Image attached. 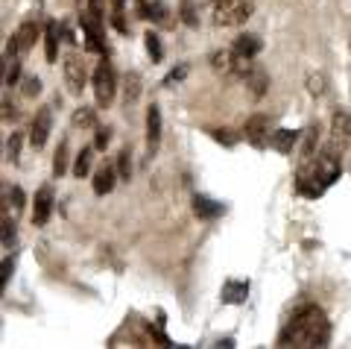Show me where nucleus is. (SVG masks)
<instances>
[{
  "mask_svg": "<svg viewBox=\"0 0 351 349\" xmlns=\"http://www.w3.org/2000/svg\"><path fill=\"white\" fill-rule=\"evenodd\" d=\"M328 341H331V323H328L319 305H302L278 335V346H295V349L328 346Z\"/></svg>",
  "mask_w": 351,
  "mask_h": 349,
  "instance_id": "obj_1",
  "label": "nucleus"
},
{
  "mask_svg": "<svg viewBox=\"0 0 351 349\" xmlns=\"http://www.w3.org/2000/svg\"><path fill=\"white\" fill-rule=\"evenodd\" d=\"M339 170H343V165H339V147L328 144L316 159L313 156L304 159V165L295 173V191L311 200L322 197L328 185H334L339 179Z\"/></svg>",
  "mask_w": 351,
  "mask_h": 349,
  "instance_id": "obj_2",
  "label": "nucleus"
},
{
  "mask_svg": "<svg viewBox=\"0 0 351 349\" xmlns=\"http://www.w3.org/2000/svg\"><path fill=\"white\" fill-rule=\"evenodd\" d=\"M252 15L249 0H214V24L217 27H240Z\"/></svg>",
  "mask_w": 351,
  "mask_h": 349,
  "instance_id": "obj_3",
  "label": "nucleus"
},
{
  "mask_svg": "<svg viewBox=\"0 0 351 349\" xmlns=\"http://www.w3.org/2000/svg\"><path fill=\"white\" fill-rule=\"evenodd\" d=\"M91 85H94L97 106H100V109H108V106H112L114 91H117V80H114V68H112V62H108V59H103V62L94 68Z\"/></svg>",
  "mask_w": 351,
  "mask_h": 349,
  "instance_id": "obj_4",
  "label": "nucleus"
},
{
  "mask_svg": "<svg viewBox=\"0 0 351 349\" xmlns=\"http://www.w3.org/2000/svg\"><path fill=\"white\" fill-rule=\"evenodd\" d=\"M64 82H68L71 94H82L85 82H88V71H85V62L80 53H68V56H64Z\"/></svg>",
  "mask_w": 351,
  "mask_h": 349,
  "instance_id": "obj_5",
  "label": "nucleus"
},
{
  "mask_svg": "<svg viewBox=\"0 0 351 349\" xmlns=\"http://www.w3.org/2000/svg\"><path fill=\"white\" fill-rule=\"evenodd\" d=\"M50 129H53V106H44L36 112V121H32V129H29V144L41 150L44 144H47L50 138Z\"/></svg>",
  "mask_w": 351,
  "mask_h": 349,
  "instance_id": "obj_6",
  "label": "nucleus"
},
{
  "mask_svg": "<svg viewBox=\"0 0 351 349\" xmlns=\"http://www.w3.org/2000/svg\"><path fill=\"white\" fill-rule=\"evenodd\" d=\"M246 141L255 150H263V147H269V121H267V115H252L249 121H246Z\"/></svg>",
  "mask_w": 351,
  "mask_h": 349,
  "instance_id": "obj_7",
  "label": "nucleus"
},
{
  "mask_svg": "<svg viewBox=\"0 0 351 349\" xmlns=\"http://www.w3.org/2000/svg\"><path fill=\"white\" fill-rule=\"evenodd\" d=\"M135 6H138L141 18H147V21H152V24H158V27H173L170 9L164 6L161 0H135Z\"/></svg>",
  "mask_w": 351,
  "mask_h": 349,
  "instance_id": "obj_8",
  "label": "nucleus"
},
{
  "mask_svg": "<svg viewBox=\"0 0 351 349\" xmlns=\"http://www.w3.org/2000/svg\"><path fill=\"white\" fill-rule=\"evenodd\" d=\"M348 141H351V115L346 109H337L334 117H331V144H337L343 150Z\"/></svg>",
  "mask_w": 351,
  "mask_h": 349,
  "instance_id": "obj_9",
  "label": "nucleus"
},
{
  "mask_svg": "<svg viewBox=\"0 0 351 349\" xmlns=\"http://www.w3.org/2000/svg\"><path fill=\"white\" fill-rule=\"evenodd\" d=\"M158 144H161V109L152 103L147 109V150H149V156H156Z\"/></svg>",
  "mask_w": 351,
  "mask_h": 349,
  "instance_id": "obj_10",
  "label": "nucleus"
},
{
  "mask_svg": "<svg viewBox=\"0 0 351 349\" xmlns=\"http://www.w3.org/2000/svg\"><path fill=\"white\" fill-rule=\"evenodd\" d=\"M50 212H53V188H50V185H44V188H38V194H36L32 223H36V226H44V223L50 221Z\"/></svg>",
  "mask_w": 351,
  "mask_h": 349,
  "instance_id": "obj_11",
  "label": "nucleus"
},
{
  "mask_svg": "<svg viewBox=\"0 0 351 349\" xmlns=\"http://www.w3.org/2000/svg\"><path fill=\"white\" fill-rule=\"evenodd\" d=\"M193 214L202 217V221H214V217L223 214V203H214L211 197L196 194V197H193Z\"/></svg>",
  "mask_w": 351,
  "mask_h": 349,
  "instance_id": "obj_12",
  "label": "nucleus"
},
{
  "mask_svg": "<svg viewBox=\"0 0 351 349\" xmlns=\"http://www.w3.org/2000/svg\"><path fill=\"white\" fill-rule=\"evenodd\" d=\"M295 144H299V133H295V129H278V133H272V138H269V147L284 153V156L293 153Z\"/></svg>",
  "mask_w": 351,
  "mask_h": 349,
  "instance_id": "obj_13",
  "label": "nucleus"
},
{
  "mask_svg": "<svg viewBox=\"0 0 351 349\" xmlns=\"http://www.w3.org/2000/svg\"><path fill=\"white\" fill-rule=\"evenodd\" d=\"M246 297H249V282L232 279L223 285V302L226 305H240V302H246Z\"/></svg>",
  "mask_w": 351,
  "mask_h": 349,
  "instance_id": "obj_14",
  "label": "nucleus"
},
{
  "mask_svg": "<svg viewBox=\"0 0 351 349\" xmlns=\"http://www.w3.org/2000/svg\"><path fill=\"white\" fill-rule=\"evenodd\" d=\"M36 38H38V27H36V21H24V24L18 27V32H15V41H18L21 53H27L32 45H36Z\"/></svg>",
  "mask_w": 351,
  "mask_h": 349,
  "instance_id": "obj_15",
  "label": "nucleus"
},
{
  "mask_svg": "<svg viewBox=\"0 0 351 349\" xmlns=\"http://www.w3.org/2000/svg\"><path fill=\"white\" fill-rule=\"evenodd\" d=\"M114 188V168H100L94 173V194L97 197H106V194H112Z\"/></svg>",
  "mask_w": 351,
  "mask_h": 349,
  "instance_id": "obj_16",
  "label": "nucleus"
},
{
  "mask_svg": "<svg viewBox=\"0 0 351 349\" xmlns=\"http://www.w3.org/2000/svg\"><path fill=\"white\" fill-rule=\"evenodd\" d=\"M56 50H59V24L47 21V30H44V56H47V62H56Z\"/></svg>",
  "mask_w": 351,
  "mask_h": 349,
  "instance_id": "obj_17",
  "label": "nucleus"
},
{
  "mask_svg": "<svg viewBox=\"0 0 351 349\" xmlns=\"http://www.w3.org/2000/svg\"><path fill=\"white\" fill-rule=\"evenodd\" d=\"M246 85L252 89V94H255V97H263V94H267V85H269L267 71L258 68V65H255V68H252V74L246 76Z\"/></svg>",
  "mask_w": 351,
  "mask_h": 349,
  "instance_id": "obj_18",
  "label": "nucleus"
},
{
  "mask_svg": "<svg viewBox=\"0 0 351 349\" xmlns=\"http://www.w3.org/2000/svg\"><path fill=\"white\" fill-rule=\"evenodd\" d=\"M234 50L240 53V56H249V59H255L258 53H261V38L258 36H237V41H234Z\"/></svg>",
  "mask_w": 351,
  "mask_h": 349,
  "instance_id": "obj_19",
  "label": "nucleus"
},
{
  "mask_svg": "<svg viewBox=\"0 0 351 349\" xmlns=\"http://www.w3.org/2000/svg\"><path fill=\"white\" fill-rule=\"evenodd\" d=\"M71 124H73L76 129H88V126H94V109H91V106H80V109L73 112Z\"/></svg>",
  "mask_w": 351,
  "mask_h": 349,
  "instance_id": "obj_20",
  "label": "nucleus"
},
{
  "mask_svg": "<svg viewBox=\"0 0 351 349\" xmlns=\"http://www.w3.org/2000/svg\"><path fill=\"white\" fill-rule=\"evenodd\" d=\"M141 97V74L132 71L126 74V106H132Z\"/></svg>",
  "mask_w": 351,
  "mask_h": 349,
  "instance_id": "obj_21",
  "label": "nucleus"
},
{
  "mask_svg": "<svg viewBox=\"0 0 351 349\" xmlns=\"http://www.w3.org/2000/svg\"><path fill=\"white\" fill-rule=\"evenodd\" d=\"M68 170V141H62L59 150H56V159H53V177H62V173Z\"/></svg>",
  "mask_w": 351,
  "mask_h": 349,
  "instance_id": "obj_22",
  "label": "nucleus"
},
{
  "mask_svg": "<svg viewBox=\"0 0 351 349\" xmlns=\"http://www.w3.org/2000/svg\"><path fill=\"white\" fill-rule=\"evenodd\" d=\"M88 170H91V147H85V150L80 153V156H76V165H73V177H76V179H82Z\"/></svg>",
  "mask_w": 351,
  "mask_h": 349,
  "instance_id": "obj_23",
  "label": "nucleus"
},
{
  "mask_svg": "<svg viewBox=\"0 0 351 349\" xmlns=\"http://www.w3.org/2000/svg\"><path fill=\"white\" fill-rule=\"evenodd\" d=\"M144 41H147V50H149V56H152V62H158L161 56H164V50H161V38H158V32H147L144 36Z\"/></svg>",
  "mask_w": 351,
  "mask_h": 349,
  "instance_id": "obj_24",
  "label": "nucleus"
},
{
  "mask_svg": "<svg viewBox=\"0 0 351 349\" xmlns=\"http://www.w3.org/2000/svg\"><path fill=\"white\" fill-rule=\"evenodd\" d=\"M307 91L313 97H322L325 94V74H307Z\"/></svg>",
  "mask_w": 351,
  "mask_h": 349,
  "instance_id": "obj_25",
  "label": "nucleus"
},
{
  "mask_svg": "<svg viewBox=\"0 0 351 349\" xmlns=\"http://www.w3.org/2000/svg\"><path fill=\"white\" fill-rule=\"evenodd\" d=\"M316 141H319V129L311 126L304 133V147H302V159H311L313 156V147H316Z\"/></svg>",
  "mask_w": 351,
  "mask_h": 349,
  "instance_id": "obj_26",
  "label": "nucleus"
},
{
  "mask_svg": "<svg viewBox=\"0 0 351 349\" xmlns=\"http://www.w3.org/2000/svg\"><path fill=\"white\" fill-rule=\"evenodd\" d=\"M112 24L117 32H126V18H123V0H114V6H112Z\"/></svg>",
  "mask_w": 351,
  "mask_h": 349,
  "instance_id": "obj_27",
  "label": "nucleus"
},
{
  "mask_svg": "<svg viewBox=\"0 0 351 349\" xmlns=\"http://www.w3.org/2000/svg\"><path fill=\"white\" fill-rule=\"evenodd\" d=\"M179 12H182V21H184L188 27H196V24H199V18H196V6H193V0H182V9H179Z\"/></svg>",
  "mask_w": 351,
  "mask_h": 349,
  "instance_id": "obj_28",
  "label": "nucleus"
},
{
  "mask_svg": "<svg viewBox=\"0 0 351 349\" xmlns=\"http://www.w3.org/2000/svg\"><path fill=\"white\" fill-rule=\"evenodd\" d=\"M6 159L12 161V165H18V159H21V135L12 133V138H9V144H6Z\"/></svg>",
  "mask_w": 351,
  "mask_h": 349,
  "instance_id": "obj_29",
  "label": "nucleus"
},
{
  "mask_svg": "<svg viewBox=\"0 0 351 349\" xmlns=\"http://www.w3.org/2000/svg\"><path fill=\"white\" fill-rule=\"evenodd\" d=\"M117 173H120V179H129V177H132V159H129V150H120V156H117Z\"/></svg>",
  "mask_w": 351,
  "mask_h": 349,
  "instance_id": "obj_30",
  "label": "nucleus"
},
{
  "mask_svg": "<svg viewBox=\"0 0 351 349\" xmlns=\"http://www.w3.org/2000/svg\"><path fill=\"white\" fill-rule=\"evenodd\" d=\"M18 76H21V62H18V56H9V62H6V85H15Z\"/></svg>",
  "mask_w": 351,
  "mask_h": 349,
  "instance_id": "obj_31",
  "label": "nucleus"
},
{
  "mask_svg": "<svg viewBox=\"0 0 351 349\" xmlns=\"http://www.w3.org/2000/svg\"><path fill=\"white\" fill-rule=\"evenodd\" d=\"M108 141H112V129L108 126H97V135H94V147L97 150H106Z\"/></svg>",
  "mask_w": 351,
  "mask_h": 349,
  "instance_id": "obj_32",
  "label": "nucleus"
},
{
  "mask_svg": "<svg viewBox=\"0 0 351 349\" xmlns=\"http://www.w3.org/2000/svg\"><path fill=\"white\" fill-rule=\"evenodd\" d=\"M184 76H188V65H179V68H173L167 76H164V85H176V82H182Z\"/></svg>",
  "mask_w": 351,
  "mask_h": 349,
  "instance_id": "obj_33",
  "label": "nucleus"
},
{
  "mask_svg": "<svg viewBox=\"0 0 351 349\" xmlns=\"http://www.w3.org/2000/svg\"><path fill=\"white\" fill-rule=\"evenodd\" d=\"M211 135L219 141V144H226V147H234L237 144V135H232V129H214Z\"/></svg>",
  "mask_w": 351,
  "mask_h": 349,
  "instance_id": "obj_34",
  "label": "nucleus"
},
{
  "mask_svg": "<svg viewBox=\"0 0 351 349\" xmlns=\"http://www.w3.org/2000/svg\"><path fill=\"white\" fill-rule=\"evenodd\" d=\"M36 94H41V80L38 76H27L24 80V97H36Z\"/></svg>",
  "mask_w": 351,
  "mask_h": 349,
  "instance_id": "obj_35",
  "label": "nucleus"
},
{
  "mask_svg": "<svg viewBox=\"0 0 351 349\" xmlns=\"http://www.w3.org/2000/svg\"><path fill=\"white\" fill-rule=\"evenodd\" d=\"M12 244H15V223L9 217H3V247L9 249Z\"/></svg>",
  "mask_w": 351,
  "mask_h": 349,
  "instance_id": "obj_36",
  "label": "nucleus"
},
{
  "mask_svg": "<svg viewBox=\"0 0 351 349\" xmlns=\"http://www.w3.org/2000/svg\"><path fill=\"white\" fill-rule=\"evenodd\" d=\"M85 12L91 15L94 21H100V24H103V3H100V0H88V9H85Z\"/></svg>",
  "mask_w": 351,
  "mask_h": 349,
  "instance_id": "obj_37",
  "label": "nucleus"
},
{
  "mask_svg": "<svg viewBox=\"0 0 351 349\" xmlns=\"http://www.w3.org/2000/svg\"><path fill=\"white\" fill-rule=\"evenodd\" d=\"M9 200H12V209L18 212V209H24V191L21 188H12L9 191Z\"/></svg>",
  "mask_w": 351,
  "mask_h": 349,
  "instance_id": "obj_38",
  "label": "nucleus"
},
{
  "mask_svg": "<svg viewBox=\"0 0 351 349\" xmlns=\"http://www.w3.org/2000/svg\"><path fill=\"white\" fill-rule=\"evenodd\" d=\"M9 273H12V258L3 261V273H0V282H3V288H6V282H9Z\"/></svg>",
  "mask_w": 351,
  "mask_h": 349,
  "instance_id": "obj_39",
  "label": "nucleus"
},
{
  "mask_svg": "<svg viewBox=\"0 0 351 349\" xmlns=\"http://www.w3.org/2000/svg\"><path fill=\"white\" fill-rule=\"evenodd\" d=\"M3 109H6V112H3V117H6V121H9V117H15L18 112H15V106H9V100L3 103Z\"/></svg>",
  "mask_w": 351,
  "mask_h": 349,
  "instance_id": "obj_40",
  "label": "nucleus"
}]
</instances>
